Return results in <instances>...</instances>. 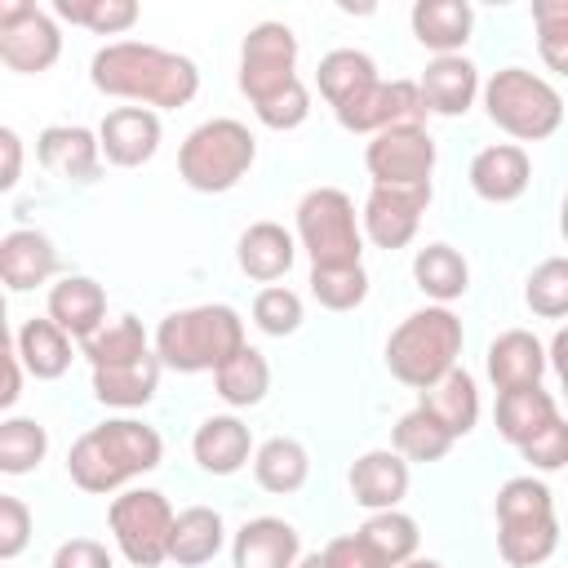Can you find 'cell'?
Segmentation results:
<instances>
[{
  "label": "cell",
  "mask_w": 568,
  "mask_h": 568,
  "mask_svg": "<svg viewBox=\"0 0 568 568\" xmlns=\"http://www.w3.org/2000/svg\"><path fill=\"white\" fill-rule=\"evenodd\" d=\"M324 559H328L333 568H382V564L373 559V550L359 541V532H351V537H333V541L324 546Z\"/></svg>",
  "instance_id": "49"
},
{
  "label": "cell",
  "mask_w": 568,
  "mask_h": 568,
  "mask_svg": "<svg viewBox=\"0 0 568 568\" xmlns=\"http://www.w3.org/2000/svg\"><path fill=\"white\" fill-rule=\"evenodd\" d=\"M399 568H444V564H439V559H422V555H417V559H408V564H399Z\"/></svg>",
  "instance_id": "54"
},
{
  "label": "cell",
  "mask_w": 568,
  "mask_h": 568,
  "mask_svg": "<svg viewBox=\"0 0 568 568\" xmlns=\"http://www.w3.org/2000/svg\"><path fill=\"white\" fill-rule=\"evenodd\" d=\"M244 342V320L226 302L186 306L160 320L155 328V355L173 373H217Z\"/></svg>",
  "instance_id": "3"
},
{
  "label": "cell",
  "mask_w": 568,
  "mask_h": 568,
  "mask_svg": "<svg viewBox=\"0 0 568 568\" xmlns=\"http://www.w3.org/2000/svg\"><path fill=\"white\" fill-rule=\"evenodd\" d=\"M559 231H564V240H568V186H564V204H559Z\"/></svg>",
  "instance_id": "55"
},
{
  "label": "cell",
  "mask_w": 568,
  "mask_h": 568,
  "mask_svg": "<svg viewBox=\"0 0 568 568\" xmlns=\"http://www.w3.org/2000/svg\"><path fill=\"white\" fill-rule=\"evenodd\" d=\"M22 359H18V351H13V342H9V351H4V390H0V404L4 408H13L18 404V395H22Z\"/></svg>",
  "instance_id": "51"
},
{
  "label": "cell",
  "mask_w": 568,
  "mask_h": 568,
  "mask_svg": "<svg viewBox=\"0 0 568 568\" xmlns=\"http://www.w3.org/2000/svg\"><path fill=\"white\" fill-rule=\"evenodd\" d=\"M484 364H488V382L501 395V390H519V386H541V373H546L550 355L528 328H506L488 342Z\"/></svg>",
  "instance_id": "22"
},
{
  "label": "cell",
  "mask_w": 568,
  "mask_h": 568,
  "mask_svg": "<svg viewBox=\"0 0 568 568\" xmlns=\"http://www.w3.org/2000/svg\"><path fill=\"white\" fill-rule=\"evenodd\" d=\"M537 53L555 75H568V0H532Z\"/></svg>",
  "instance_id": "43"
},
{
  "label": "cell",
  "mask_w": 568,
  "mask_h": 568,
  "mask_svg": "<svg viewBox=\"0 0 568 568\" xmlns=\"http://www.w3.org/2000/svg\"><path fill=\"white\" fill-rule=\"evenodd\" d=\"M408 27L422 49H430L435 58H448V53H462V44L470 40L475 9L466 0H417L408 13Z\"/></svg>",
  "instance_id": "25"
},
{
  "label": "cell",
  "mask_w": 568,
  "mask_h": 568,
  "mask_svg": "<svg viewBox=\"0 0 568 568\" xmlns=\"http://www.w3.org/2000/svg\"><path fill=\"white\" fill-rule=\"evenodd\" d=\"M457 439L417 404V408H408L399 422H395V430H390V448L404 457V462H439V457H448V448H453Z\"/></svg>",
  "instance_id": "38"
},
{
  "label": "cell",
  "mask_w": 568,
  "mask_h": 568,
  "mask_svg": "<svg viewBox=\"0 0 568 568\" xmlns=\"http://www.w3.org/2000/svg\"><path fill=\"white\" fill-rule=\"evenodd\" d=\"M422 408H426L453 439H462V435H470L475 422H479V386H475V377H470L466 368H453L444 382H435L430 390H422Z\"/></svg>",
  "instance_id": "31"
},
{
  "label": "cell",
  "mask_w": 568,
  "mask_h": 568,
  "mask_svg": "<svg viewBox=\"0 0 568 568\" xmlns=\"http://www.w3.org/2000/svg\"><path fill=\"white\" fill-rule=\"evenodd\" d=\"M315 84H320L324 102L337 111L355 93H364L368 84H377V62L364 49H328L320 58V67H315Z\"/></svg>",
  "instance_id": "34"
},
{
  "label": "cell",
  "mask_w": 568,
  "mask_h": 568,
  "mask_svg": "<svg viewBox=\"0 0 568 568\" xmlns=\"http://www.w3.org/2000/svg\"><path fill=\"white\" fill-rule=\"evenodd\" d=\"M253 479H257V488H266L275 497H288V493L306 488V479H311V453L297 439H288V435H271L253 453Z\"/></svg>",
  "instance_id": "32"
},
{
  "label": "cell",
  "mask_w": 568,
  "mask_h": 568,
  "mask_svg": "<svg viewBox=\"0 0 568 568\" xmlns=\"http://www.w3.org/2000/svg\"><path fill=\"white\" fill-rule=\"evenodd\" d=\"M160 355H142L133 364H115V368H93V399L106 408H142L151 404V395L160 390Z\"/></svg>",
  "instance_id": "28"
},
{
  "label": "cell",
  "mask_w": 568,
  "mask_h": 568,
  "mask_svg": "<svg viewBox=\"0 0 568 568\" xmlns=\"http://www.w3.org/2000/svg\"><path fill=\"white\" fill-rule=\"evenodd\" d=\"M49 453V430L36 417H4L0 422V470L31 475Z\"/></svg>",
  "instance_id": "39"
},
{
  "label": "cell",
  "mask_w": 568,
  "mask_h": 568,
  "mask_svg": "<svg viewBox=\"0 0 568 568\" xmlns=\"http://www.w3.org/2000/svg\"><path fill=\"white\" fill-rule=\"evenodd\" d=\"M164 457V439L155 426L138 417H111L102 426H89L71 453H67V475L84 493H120L129 479L155 470Z\"/></svg>",
  "instance_id": "2"
},
{
  "label": "cell",
  "mask_w": 568,
  "mask_h": 568,
  "mask_svg": "<svg viewBox=\"0 0 568 568\" xmlns=\"http://www.w3.org/2000/svg\"><path fill=\"white\" fill-rule=\"evenodd\" d=\"M417 89H422L426 115H444V120L466 115V111L475 106V98L484 93V84H479V67H475L470 58H462V53L430 58L426 71H422V80H417Z\"/></svg>",
  "instance_id": "15"
},
{
  "label": "cell",
  "mask_w": 568,
  "mask_h": 568,
  "mask_svg": "<svg viewBox=\"0 0 568 568\" xmlns=\"http://www.w3.org/2000/svg\"><path fill=\"white\" fill-rule=\"evenodd\" d=\"M36 155L49 173L67 182H93L102 169V142L84 124H49L36 138Z\"/></svg>",
  "instance_id": "20"
},
{
  "label": "cell",
  "mask_w": 568,
  "mask_h": 568,
  "mask_svg": "<svg viewBox=\"0 0 568 568\" xmlns=\"http://www.w3.org/2000/svg\"><path fill=\"white\" fill-rule=\"evenodd\" d=\"M297 568H333V564L324 559V550H315V555H302V559H297Z\"/></svg>",
  "instance_id": "53"
},
{
  "label": "cell",
  "mask_w": 568,
  "mask_h": 568,
  "mask_svg": "<svg viewBox=\"0 0 568 568\" xmlns=\"http://www.w3.org/2000/svg\"><path fill=\"white\" fill-rule=\"evenodd\" d=\"M53 13L71 27H89L98 36H120L138 22V0H53Z\"/></svg>",
  "instance_id": "40"
},
{
  "label": "cell",
  "mask_w": 568,
  "mask_h": 568,
  "mask_svg": "<svg viewBox=\"0 0 568 568\" xmlns=\"http://www.w3.org/2000/svg\"><path fill=\"white\" fill-rule=\"evenodd\" d=\"M58 248L44 231H31V226H18L0 240V280L9 293H27V288H40L58 275Z\"/></svg>",
  "instance_id": "21"
},
{
  "label": "cell",
  "mask_w": 568,
  "mask_h": 568,
  "mask_svg": "<svg viewBox=\"0 0 568 568\" xmlns=\"http://www.w3.org/2000/svg\"><path fill=\"white\" fill-rule=\"evenodd\" d=\"M31 541V510L22 497L0 493V559H18Z\"/></svg>",
  "instance_id": "47"
},
{
  "label": "cell",
  "mask_w": 568,
  "mask_h": 568,
  "mask_svg": "<svg viewBox=\"0 0 568 568\" xmlns=\"http://www.w3.org/2000/svg\"><path fill=\"white\" fill-rule=\"evenodd\" d=\"M351 497L364 510H399V501L408 497V462L395 448H373L364 457L351 462Z\"/></svg>",
  "instance_id": "19"
},
{
  "label": "cell",
  "mask_w": 568,
  "mask_h": 568,
  "mask_svg": "<svg viewBox=\"0 0 568 568\" xmlns=\"http://www.w3.org/2000/svg\"><path fill=\"white\" fill-rule=\"evenodd\" d=\"M213 386H217L222 404H231V408H253V404H262L266 390H271V364H266V355H262L257 346H240V351L213 373Z\"/></svg>",
  "instance_id": "36"
},
{
  "label": "cell",
  "mask_w": 568,
  "mask_h": 568,
  "mask_svg": "<svg viewBox=\"0 0 568 568\" xmlns=\"http://www.w3.org/2000/svg\"><path fill=\"white\" fill-rule=\"evenodd\" d=\"M532 182V160L515 142H493L470 160V191L488 204H515Z\"/></svg>",
  "instance_id": "18"
},
{
  "label": "cell",
  "mask_w": 568,
  "mask_h": 568,
  "mask_svg": "<svg viewBox=\"0 0 568 568\" xmlns=\"http://www.w3.org/2000/svg\"><path fill=\"white\" fill-rule=\"evenodd\" d=\"M337 124L346 133H386L395 124H422L426 120V102H422V89L413 80H377L368 84L364 93H355L346 106L333 111Z\"/></svg>",
  "instance_id": "13"
},
{
  "label": "cell",
  "mask_w": 568,
  "mask_h": 568,
  "mask_svg": "<svg viewBox=\"0 0 568 568\" xmlns=\"http://www.w3.org/2000/svg\"><path fill=\"white\" fill-rule=\"evenodd\" d=\"M253 115H257L266 129H297V124L311 115V93H306V84L297 80V84H288L284 93H275V98L257 102V106H253Z\"/></svg>",
  "instance_id": "45"
},
{
  "label": "cell",
  "mask_w": 568,
  "mask_h": 568,
  "mask_svg": "<svg viewBox=\"0 0 568 568\" xmlns=\"http://www.w3.org/2000/svg\"><path fill=\"white\" fill-rule=\"evenodd\" d=\"M62 58V31L53 13L27 0L0 4V62L18 75H40Z\"/></svg>",
  "instance_id": "11"
},
{
  "label": "cell",
  "mask_w": 568,
  "mask_h": 568,
  "mask_svg": "<svg viewBox=\"0 0 568 568\" xmlns=\"http://www.w3.org/2000/svg\"><path fill=\"white\" fill-rule=\"evenodd\" d=\"M484 111L501 133L519 142H546L564 124L559 89L524 67H501L484 80Z\"/></svg>",
  "instance_id": "7"
},
{
  "label": "cell",
  "mask_w": 568,
  "mask_h": 568,
  "mask_svg": "<svg viewBox=\"0 0 568 568\" xmlns=\"http://www.w3.org/2000/svg\"><path fill=\"white\" fill-rule=\"evenodd\" d=\"M430 195L435 186H373L368 200H364V213H359V226H364V240L395 253L404 244H413L417 226H422V213L430 209Z\"/></svg>",
  "instance_id": "14"
},
{
  "label": "cell",
  "mask_w": 568,
  "mask_h": 568,
  "mask_svg": "<svg viewBox=\"0 0 568 568\" xmlns=\"http://www.w3.org/2000/svg\"><path fill=\"white\" fill-rule=\"evenodd\" d=\"M0 155H4V169H0V191H13L22 182V138L4 124L0 129Z\"/></svg>",
  "instance_id": "50"
},
{
  "label": "cell",
  "mask_w": 568,
  "mask_h": 568,
  "mask_svg": "<svg viewBox=\"0 0 568 568\" xmlns=\"http://www.w3.org/2000/svg\"><path fill=\"white\" fill-rule=\"evenodd\" d=\"M13 351L22 359V368L36 377V382H53L71 368V337L49 320V315H31L13 328Z\"/></svg>",
  "instance_id": "27"
},
{
  "label": "cell",
  "mask_w": 568,
  "mask_h": 568,
  "mask_svg": "<svg viewBox=\"0 0 568 568\" xmlns=\"http://www.w3.org/2000/svg\"><path fill=\"white\" fill-rule=\"evenodd\" d=\"M564 399H568V382H564Z\"/></svg>",
  "instance_id": "56"
},
{
  "label": "cell",
  "mask_w": 568,
  "mask_h": 568,
  "mask_svg": "<svg viewBox=\"0 0 568 568\" xmlns=\"http://www.w3.org/2000/svg\"><path fill=\"white\" fill-rule=\"evenodd\" d=\"M519 457L532 466V470H564L568 466V417H555L541 435H532Z\"/></svg>",
  "instance_id": "46"
},
{
  "label": "cell",
  "mask_w": 568,
  "mask_h": 568,
  "mask_svg": "<svg viewBox=\"0 0 568 568\" xmlns=\"http://www.w3.org/2000/svg\"><path fill=\"white\" fill-rule=\"evenodd\" d=\"M413 284L435 306H448V302H457L470 288V266H466V257L453 244H426L413 257Z\"/></svg>",
  "instance_id": "33"
},
{
  "label": "cell",
  "mask_w": 568,
  "mask_h": 568,
  "mask_svg": "<svg viewBox=\"0 0 568 568\" xmlns=\"http://www.w3.org/2000/svg\"><path fill=\"white\" fill-rule=\"evenodd\" d=\"M497 555L510 568H541L559 550V519L546 479L515 475L497 488Z\"/></svg>",
  "instance_id": "5"
},
{
  "label": "cell",
  "mask_w": 568,
  "mask_h": 568,
  "mask_svg": "<svg viewBox=\"0 0 568 568\" xmlns=\"http://www.w3.org/2000/svg\"><path fill=\"white\" fill-rule=\"evenodd\" d=\"M102 155L120 169H138L160 151V115L151 106H115L98 124Z\"/></svg>",
  "instance_id": "16"
},
{
  "label": "cell",
  "mask_w": 568,
  "mask_h": 568,
  "mask_svg": "<svg viewBox=\"0 0 568 568\" xmlns=\"http://www.w3.org/2000/svg\"><path fill=\"white\" fill-rule=\"evenodd\" d=\"M89 80L106 98H124L133 106H160V111H178L200 93V67L186 53L142 40L102 44L89 62Z\"/></svg>",
  "instance_id": "1"
},
{
  "label": "cell",
  "mask_w": 568,
  "mask_h": 568,
  "mask_svg": "<svg viewBox=\"0 0 568 568\" xmlns=\"http://www.w3.org/2000/svg\"><path fill=\"white\" fill-rule=\"evenodd\" d=\"M302 320H306L302 297H297L293 288H284V284H266V288L253 297V324H257L266 337H288V333L302 328Z\"/></svg>",
  "instance_id": "44"
},
{
  "label": "cell",
  "mask_w": 568,
  "mask_h": 568,
  "mask_svg": "<svg viewBox=\"0 0 568 568\" xmlns=\"http://www.w3.org/2000/svg\"><path fill=\"white\" fill-rule=\"evenodd\" d=\"M297 244L311 266H364V226L342 186H311L297 200Z\"/></svg>",
  "instance_id": "8"
},
{
  "label": "cell",
  "mask_w": 568,
  "mask_h": 568,
  "mask_svg": "<svg viewBox=\"0 0 568 568\" xmlns=\"http://www.w3.org/2000/svg\"><path fill=\"white\" fill-rule=\"evenodd\" d=\"M462 320L448 306H422L399 320V328L386 337V368L395 382L413 390H430L457 368L462 355Z\"/></svg>",
  "instance_id": "4"
},
{
  "label": "cell",
  "mask_w": 568,
  "mask_h": 568,
  "mask_svg": "<svg viewBox=\"0 0 568 568\" xmlns=\"http://www.w3.org/2000/svg\"><path fill=\"white\" fill-rule=\"evenodd\" d=\"M355 532H359V541L373 550V559H377L382 568H399V564L417 559V546H422L417 519L404 515V510H377V515H368Z\"/></svg>",
  "instance_id": "35"
},
{
  "label": "cell",
  "mask_w": 568,
  "mask_h": 568,
  "mask_svg": "<svg viewBox=\"0 0 568 568\" xmlns=\"http://www.w3.org/2000/svg\"><path fill=\"white\" fill-rule=\"evenodd\" d=\"M253 453H257L253 435L235 413H217V417H204L195 426L191 457L209 475H235V470H244V462H253Z\"/></svg>",
  "instance_id": "24"
},
{
  "label": "cell",
  "mask_w": 568,
  "mask_h": 568,
  "mask_svg": "<svg viewBox=\"0 0 568 568\" xmlns=\"http://www.w3.org/2000/svg\"><path fill=\"white\" fill-rule=\"evenodd\" d=\"M80 351H84V359H89L93 368H115V364H133V359L151 355L155 346L146 342V328H142L133 315H115V320H106L89 342H80Z\"/></svg>",
  "instance_id": "37"
},
{
  "label": "cell",
  "mask_w": 568,
  "mask_h": 568,
  "mask_svg": "<svg viewBox=\"0 0 568 568\" xmlns=\"http://www.w3.org/2000/svg\"><path fill=\"white\" fill-rule=\"evenodd\" d=\"M297 559H302V537L288 519L257 515L240 524V532L231 537L235 568H297Z\"/></svg>",
  "instance_id": "17"
},
{
  "label": "cell",
  "mask_w": 568,
  "mask_h": 568,
  "mask_svg": "<svg viewBox=\"0 0 568 568\" xmlns=\"http://www.w3.org/2000/svg\"><path fill=\"white\" fill-rule=\"evenodd\" d=\"M235 262L248 280L257 284H275L288 275V266L297 262V235L284 231L280 222H253L240 244H235Z\"/></svg>",
  "instance_id": "26"
},
{
  "label": "cell",
  "mask_w": 568,
  "mask_h": 568,
  "mask_svg": "<svg viewBox=\"0 0 568 568\" xmlns=\"http://www.w3.org/2000/svg\"><path fill=\"white\" fill-rule=\"evenodd\" d=\"M546 355H550V368L559 373V382H568V324L550 337V346H546Z\"/></svg>",
  "instance_id": "52"
},
{
  "label": "cell",
  "mask_w": 568,
  "mask_h": 568,
  "mask_svg": "<svg viewBox=\"0 0 568 568\" xmlns=\"http://www.w3.org/2000/svg\"><path fill=\"white\" fill-rule=\"evenodd\" d=\"M49 568H115V559H111V550L102 546V541H93V537H71V541H62L58 550H53V564Z\"/></svg>",
  "instance_id": "48"
},
{
  "label": "cell",
  "mask_w": 568,
  "mask_h": 568,
  "mask_svg": "<svg viewBox=\"0 0 568 568\" xmlns=\"http://www.w3.org/2000/svg\"><path fill=\"white\" fill-rule=\"evenodd\" d=\"M373 186H426L435 173V138L426 124H395L364 146Z\"/></svg>",
  "instance_id": "12"
},
{
  "label": "cell",
  "mask_w": 568,
  "mask_h": 568,
  "mask_svg": "<svg viewBox=\"0 0 568 568\" xmlns=\"http://www.w3.org/2000/svg\"><path fill=\"white\" fill-rule=\"evenodd\" d=\"M253 160H257V138L248 133V124H240L231 115L195 124L186 133V142L178 146V173L200 195H222V191L240 186V178L253 169Z\"/></svg>",
  "instance_id": "6"
},
{
  "label": "cell",
  "mask_w": 568,
  "mask_h": 568,
  "mask_svg": "<svg viewBox=\"0 0 568 568\" xmlns=\"http://www.w3.org/2000/svg\"><path fill=\"white\" fill-rule=\"evenodd\" d=\"M173 519H178V510L169 506V497L160 488H124L106 510L111 537L133 568H160L169 559Z\"/></svg>",
  "instance_id": "9"
},
{
  "label": "cell",
  "mask_w": 568,
  "mask_h": 568,
  "mask_svg": "<svg viewBox=\"0 0 568 568\" xmlns=\"http://www.w3.org/2000/svg\"><path fill=\"white\" fill-rule=\"evenodd\" d=\"M524 302L541 320H564L568 315V257L537 262L528 284H524Z\"/></svg>",
  "instance_id": "42"
},
{
  "label": "cell",
  "mask_w": 568,
  "mask_h": 568,
  "mask_svg": "<svg viewBox=\"0 0 568 568\" xmlns=\"http://www.w3.org/2000/svg\"><path fill=\"white\" fill-rule=\"evenodd\" d=\"M49 320L75 337V342H89L102 324H106V293L98 280L89 275H62L53 288H49V302H44Z\"/></svg>",
  "instance_id": "23"
},
{
  "label": "cell",
  "mask_w": 568,
  "mask_h": 568,
  "mask_svg": "<svg viewBox=\"0 0 568 568\" xmlns=\"http://www.w3.org/2000/svg\"><path fill=\"white\" fill-rule=\"evenodd\" d=\"M306 284L324 311H355L368 297V271L364 266H311Z\"/></svg>",
  "instance_id": "41"
},
{
  "label": "cell",
  "mask_w": 568,
  "mask_h": 568,
  "mask_svg": "<svg viewBox=\"0 0 568 568\" xmlns=\"http://www.w3.org/2000/svg\"><path fill=\"white\" fill-rule=\"evenodd\" d=\"M226 541V524L213 506H186L178 510L173 519V532H169V559L182 564V568H200L209 564Z\"/></svg>",
  "instance_id": "30"
},
{
  "label": "cell",
  "mask_w": 568,
  "mask_h": 568,
  "mask_svg": "<svg viewBox=\"0 0 568 568\" xmlns=\"http://www.w3.org/2000/svg\"><path fill=\"white\" fill-rule=\"evenodd\" d=\"M555 417H559V404L541 386H519V390L497 395V435L515 448H524L532 435H541Z\"/></svg>",
  "instance_id": "29"
},
{
  "label": "cell",
  "mask_w": 568,
  "mask_h": 568,
  "mask_svg": "<svg viewBox=\"0 0 568 568\" xmlns=\"http://www.w3.org/2000/svg\"><path fill=\"white\" fill-rule=\"evenodd\" d=\"M297 84V36L288 22H257L240 44V93L257 106Z\"/></svg>",
  "instance_id": "10"
}]
</instances>
